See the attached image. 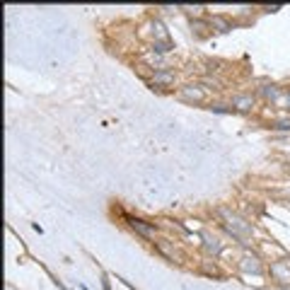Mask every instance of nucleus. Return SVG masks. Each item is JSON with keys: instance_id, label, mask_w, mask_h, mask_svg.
I'll use <instances>...</instances> for the list:
<instances>
[{"instance_id": "4", "label": "nucleus", "mask_w": 290, "mask_h": 290, "mask_svg": "<svg viewBox=\"0 0 290 290\" xmlns=\"http://www.w3.org/2000/svg\"><path fill=\"white\" fill-rule=\"evenodd\" d=\"M271 276L276 278V281H281V283H290V266H286V264H273L271 266Z\"/></svg>"}, {"instance_id": "12", "label": "nucleus", "mask_w": 290, "mask_h": 290, "mask_svg": "<svg viewBox=\"0 0 290 290\" xmlns=\"http://www.w3.org/2000/svg\"><path fill=\"white\" fill-rule=\"evenodd\" d=\"M203 271L211 273V276H220V273H218V269H216V264H208V261L203 264Z\"/></svg>"}, {"instance_id": "8", "label": "nucleus", "mask_w": 290, "mask_h": 290, "mask_svg": "<svg viewBox=\"0 0 290 290\" xmlns=\"http://www.w3.org/2000/svg\"><path fill=\"white\" fill-rule=\"evenodd\" d=\"M157 249H160L164 256H169L172 261H179V259H181L179 254H177V249H174V247H172V244H169L167 239H160V242H157Z\"/></svg>"}, {"instance_id": "9", "label": "nucleus", "mask_w": 290, "mask_h": 290, "mask_svg": "<svg viewBox=\"0 0 290 290\" xmlns=\"http://www.w3.org/2000/svg\"><path fill=\"white\" fill-rule=\"evenodd\" d=\"M239 111H249V109L254 107V97L252 94H239V97H235V102H232Z\"/></svg>"}, {"instance_id": "5", "label": "nucleus", "mask_w": 290, "mask_h": 290, "mask_svg": "<svg viewBox=\"0 0 290 290\" xmlns=\"http://www.w3.org/2000/svg\"><path fill=\"white\" fill-rule=\"evenodd\" d=\"M203 247H206V252L208 254H220L222 252V242L218 239V237H213V235H203Z\"/></svg>"}, {"instance_id": "16", "label": "nucleus", "mask_w": 290, "mask_h": 290, "mask_svg": "<svg viewBox=\"0 0 290 290\" xmlns=\"http://www.w3.org/2000/svg\"><path fill=\"white\" fill-rule=\"evenodd\" d=\"M286 109H290V92L286 94Z\"/></svg>"}, {"instance_id": "13", "label": "nucleus", "mask_w": 290, "mask_h": 290, "mask_svg": "<svg viewBox=\"0 0 290 290\" xmlns=\"http://www.w3.org/2000/svg\"><path fill=\"white\" fill-rule=\"evenodd\" d=\"M264 94H266V97H271V99H276V97H278V90H276V87H266Z\"/></svg>"}, {"instance_id": "15", "label": "nucleus", "mask_w": 290, "mask_h": 290, "mask_svg": "<svg viewBox=\"0 0 290 290\" xmlns=\"http://www.w3.org/2000/svg\"><path fill=\"white\" fill-rule=\"evenodd\" d=\"M276 128H281V131H288V128H290V121H288V119H283V121H278V126H276Z\"/></svg>"}, {"instance_id": "3", "label": "nucleus", "mask_w": 290, "mask_h": 290, "mask_svg": "<svg viewBox=\"0 0 290 290\" xmlns=\"http://www.w3.org/2000/svg\"><path fill=\"white\" fill-rule=\"evenodd\" d=\"M128 222H131V227H133L138 235H143V237L155 235V227H152V225H147V222H143L141 218H128Z\"/></svg>"}, {"instance_id": "10", "label": "nucleus", "mask_w": 290, "mask_h": 290, "mask_svg": "<svg viewBox=\"0 0 290 290\" xmlns=\"http://www.w3.org/2000/svg\"><path fill=\"white\" fill-rule=\"evenodd\" d=\"M203 85H208V87H213V90H220V87H222V82H220L218 77H206Z\"/></svg>"}, {"instance_id": "7", "label": "nucleus", "mask_w": 290, "mask_h": 290, "mask_svg": "<svg viewBox=\"0 0 290 290\" xmlns=\"http://www.w3.org/2000/svg\"><path fill=\"white\" fill-rule=\"evenodd\" d=\"M179 94L184 97V99H191V102H201V99H203V90L194 87V85H186V87H181Z\"/></svg>"}, {"instance_id": "2", "label": "nucleus", "mask_w": 290, "mask_h": 290, "mask_svg": "<svg viewBox=\"0 0 290 290\" xmlns=\"http://www.w3.org/2000/svg\"><path fill=\"white\" fill-rule=\"evenodd\" d=\"M239 269L244 273H261V261L254 256V254H244L239 259Z\"/></svg>"}, {"instance_id": "6", "label": "nucleus", "mask_w": 290, "mask_h": 290, "mask_svg": "<svg viewBox=\"0 0 290 290\" xmlns=\"http://www.w3.org/2000/svg\"><path fill=\"white\" fill-rule=\"evenodd\" d=\"M172 82H174V72H167V71L155 72L150 77V85H172Z\"/></svg>"}, {"instance_id": "1", "label": "nucleus", "mask_w": 290, "mask_h": 290, "mask_svg": "<svg viewBox=\"0 0 290 290\" xmlns=\"http://www.w3.org/2000/svg\"><path fill=\"white\" fill-rule=\"evenodd\" d=\"M218 216L225 218V227H227V232L235 237V239H244V237H249L254 232L252 225H249L244 218H239L237 213H232L230 208H218Z\"/></svg>"}, {"instance_id": "14", "label": "nucleus", "mask_w": 290, "mask_h": 290, "mask_svg": "<svg viewBox=\"0 0 290 290\" xmlns=\"http://www.w3.org/2000/svg\"><path fill=\"white\" fill-rule=\"evenodd\" d=\"M213 111H220V114H227L230 109L225 107V104H213Z\"/></svg>"}, {"instance_id": "11", "label": "nucleus", "mask_w": 290, "mask_h": 290, "mask_svg": "<svg viewBox=\"0 0 290 290\" xmlns=\"http://www.w3.org/2000/svg\"><path fill=\"white\" fill-rule=\"evenodd\" d=\"M213 24H218L222 32H227V29H230V24H227V22H225L222 17H213Z\"/></svg>"}]
</instances>
